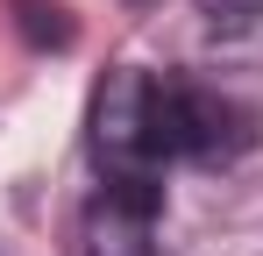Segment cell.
I'll return each mask as SVG.
<instances>
[{"instance_id":"7a4b0ae2","label":"cell","mask_w":263,"mask_h":256,"mask_svg":"<svg viewBox=\"0 0 263 256\" xmlns=\"http://www.w3.org/2000/svg\"><path fill=\"white\" fill-rule=\"evenodd\" d=\"M92 157L100 171H157L149 150V79L142 71H107L92 93Z\"/></svg>"},{"instance_id":"6da1fadb","label":"cell","mask_w":263,"mask_h":256,"mask_svg":"<svg viewBox=\"0 0 263 256\" xmlns=\"http://www.w3.org/2000/svg\"><path fill=\"white\" fill-rule=\"evenodd\" d=\"M149 150H157V164L164 157H192V164H214L228 150H242V114L206 93V85H149Z\"/></svg>"},{"instance_id":"277c9868","label":"cell","mask_w":263,"mask_h":256,"mask_svg":"<svg viewBox=\"0 0 263 256\" xmlns=\"http://www.w3.org/2000/svg\"><path fill=\"white\" fill-rule=\"evenodd\" d=\"M214 29H256L263 22V0H199Z\"/></svg>"},{"instance_id":"3957f363","label":"cell","mask_w":263,"mask_h":256,"mask_svg":"<svg viewBox=\"0 0 263 256\" xmlns=\"http://www.w3.org/2000/svg\"><path fill=\"white\" fill-rule=\"evenodd\" d=\"M86 256H157V242H149V213H128L114 207V199H92L86 207V242H79Z\"/></svg>"}]
</instances>
